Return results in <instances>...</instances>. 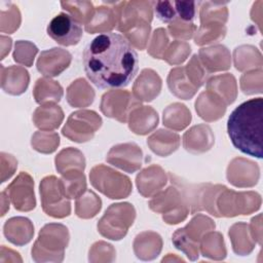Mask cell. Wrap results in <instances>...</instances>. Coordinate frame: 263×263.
<instances>
[{"label": "cell", "mask_w": 263, "mask_h": 263, "mask_svg": "<svg viewBox=\"0 0 263 263\" xmlns=\"http://www.w3.org/2000/svg\"><path fill=\"white\" fill-rule=\"evenodd\" d=\"M87 78L100 88L125 87L138 72V53L127 39L117 33L93 38L82 54Z\"/></svg>", "instance_id": "6da1fadb"}, {"label": "cell", "mask_w": 263, "mask_h": 263, "mask_svg": "<svg viewBox=\"0 0 263 263\" xmlns=\"http://www.w3.org/2000/svg\"><path fill=\"white\" fill-rule=\"evenodd\" d=\"M263 99L255 98L237 106L227 121V133L233 146L245 154L262 158Z\"/></svg>", "instance_id": "7a4b0ae2"}, {"label": "cell", "mask_w": 263, "mask_h": 263, "mask_svg": "<svg viewBox=\"0 0 263 263\" xmlns=\"http://www.w3.org/2000/svg\"><path fill=\"white\" fill-rule=\"evenodd\" d=\"M134 219L135 209L132 204L127 202L111 204L100 220L98 229L102 235L118 240L126 234Z\"/></svg>", "instance_id": "3957f363"}, {"label": "cell", "mask_w": 263, "mask_h": 263, "mask_svg": "<svg viewBox=\"0 0 263 263\" xmlns=\"http://www.w3.org/2000/svg\"><path fill=\"white\" fill-rule=\"evenodd\" d=\"M89 177L92 186L112 199L124 198L132 191L129 179L110 167L104 165L95 166Z\"/></svg>", "instance_id": "277c9868"}, {"label": "cell", "mask_w": 263, "mask_h": 263, "mask_svg": "<svg viewBox=\"0 0 263 263\" xmlns=\"http://www.w3.org/2000/svg\"><path fill=\"white\" fill-rule=\"evenodd\" d=\"M40 194L43 211L54 218H63L70 214L71 206L64 192L61 180L50 176L40 183Z\"/></svg>", "instance_id": "5b68a950"}, {"label": "cell", "mask_w": 263, "mask_h": 263, "mask_svg": "<svg viewBox=\"0 0 263 263\" xmlns=\"http://www.w3.org/2000/svg\"><path fill=\"white\" fill-rule=\"evenodd\" d=\"M101 124L102 119L96 112L82 110L70 115L62 132L71 141L82 143L90 140Z\"/></svg>", "instance_id": "8992f818"}, {"label": "cell", "mask_w": 263, "mask_h": 263, "mask_svg": "<svg viewBox=\"0 0 263 263\" xmlns=\"http://www.w3.org/2000/svg\"><path fill=\"white\" fill-rule=\"evenodd\" d=\"M225 195L219 201L220 216L233 217L236 215H249L257 211L261 204V197L256 192H234L225 189Z\"/></svg>", "instance_id": "52a82bcc"}, {"label": "cell", "mask_w": 263, "mask_h": 263, "mask_svg": "<svg viewBox=\"0 0 263 263\" xmlns=\"http://www.w3.org/2000/svg\"><path fill=\"white\" fill-rule=\"evenodd\" d=\"M47 34L57 43L65 46L77 44L82 37V28L71 14L61 12L47 26Z\"/></svg>", "instance_id": "ba28073f"}, {"label": "cell", "mask_w": 263, "mask_h": 263, "mask_svg": "<svg viewBox=\"0 0 263 263\" xmlns=\"http://www.w3.org/2000/svg\"><path fill=\"white\" fill-rule=\"evenodd\" d=\"M138 107L140 103L126 90L109 91L103 96L101 102L102 112L120 122H125L129 111Z\"/></svg>", "instance_id": "9c48e42d"}, {"label": "cell", "mask_w": 263, "mask_h": 263, "mask_svg": "<svg viewBox=\"0 0 263 263\" xmlns=\"http://www.w3.org/2000/svg\"><path fill=\"white\" fill-rule=\"evenodd\" d=\"M150 208L155 212H165L163 217L175 213L170 219L168 224H176L184 220L188 214L187 206L183 204L181 200V195L177 188L168 187L166 191L161 192L155 196L150 202Z\"/></svg>", "instance_id": "30bf717a"}, {"label": "cell", "mask_w": 263, "mask_h": 263, "mask_svg": "<svg viewBox=\"0 0 263 263\" xmlns=\"http://www.w3.org/2000/svg\"><path fill=\"white\" fill-rule=\"evenodd\" d=\"M11 201L18 211H31L36 205L33 191V180L30 175L22 172L7 187Z\"/></svg>", "instance_id": "8fae6325"}, {"label": "cell", "mask_w": 263, "mask_h": 263, "mask_svg": "<svg viewBox=\"0 0 263 263\" xmlns=\"http://www.w3.org/2000/svg\"><path fill=\"white\" fill-rule=\"evenodd\" d=\"M107 161L127 173H134L142 165V151L134 143L116 145L110 150Z\"/></svg>", "instance_id": "7c38bea8"}, {"label": "cell", "mask_w": 263, "mask_h": 263, "mask_svg": "<svg viewBox=\"0 0 263 263\" xmlns=\"http://www.w3.org/2000/svg\"><path fill=\"white\" fill-rule=\"evenodd\" d=\"M125 1L118 3H107V6H99L95 8L93 15L89 23L85 25V30L92 34L113 29L118 23L122 7Z\"/></svg>", "instance_id": "4fadbf2b"}, {"label": "cell", "mask_w": 263, "mask_h": 263, "mask_svg": "<svg viewBox=\"0 0 263 263\" xmlns=\"http://www.w3.org/2000/svg\"><path fill=\"white\" fill-rule=\"evenodd\" d=\"M71 62V54L62 48H51L41 52L37 61V69L45 76H58Z\"/></svg>", "instance_id": "5bb4252c"}, {"label": "cell", "mask_w": 263, "mask_h": 263, "mask_svg": "<svg viewBox=\"0 0 263 263\" xmlns=\"http://www.w3.org/2000/svg\"><path fill=\"white\" fill-rule=\"evenodd\" d=\"M161 80L153 70L145 69L137 79L134 85V95L136 99L145 102L152 101L160 91Z\"/></svg>", "instance_id": "9a60e30c"}, {"label": "cell", "mask_w": 263, "mask_h": 263, "mask_svg": "<svg viewBox=\"0 0 263 263\" xmlns=\"http://www.w3.org/2000/svg\"><path fill=\"white\" fill-rule=\"evenodd\" d=\"M166 182V177L161 167L152 165L142 171L137 177V186L143 196H150L158 191Z\"/></svg>", "instance_id": "2e32d148"}, {"label": "cell", "mask_w": 263, "mask_h": 263, "mask_svg": "<svg viewBox=\"0 0 263 263\" xmlns=\"http://www.w3.org/2000/svg\"><path fill=\"white\" fill-rule=\"evenodd\" d=\"M129 128L138 135H146L158 123L157 113L151 107H138L129 114Z\"/></svg>", "instance_id": "e0dca14e"}, {"label": "cell", "mask_w": 263, "mask_h": 263, "mask_svg": "<svg viewBox=\"0 0 263 263\" xmlns=\"http://www.w3.org/2000/svg\"><path fill=\"white\" fill-rule=\"evenodd\" d=\"M199 55L209 72L227 70L230 67V53L223 45L201 48Z\"/></svg>", "instance_id": "ac0fdd59"}, {"label": "cell", "mask_w": 263, "mask_h": 263, "mask_svg": "<svg viewBox=\"0 0 263 263\" xmlns=\"http://www.w3.org/2000/svg\"><path fill=\"white\" fill-rule=\"evenodd\" d=\"M167 84L175 96L184 100L192 98L198 89V87H196L190 80L189 76L185 75V69L181 67L171 70L167 78Z\"/></svg>", "instance_id": "d6986e66"}, {"label": "cell", "mask_w": 263, "mask_h": 263, "mask_svg": "<svg viewBox=\"0 0 263 263\" xmlns=\"http://www.w3.org/2000/svg\"><path fill=\"white\" fill-rule=\"evenodd\" d=\"M213 137L212 130L208 125H196L193 126L184 135V147L187 151L192 153H200L208 151L214 141L200 140L204 138Z\"/></svg>", "instance_id": "ffe728a7"}, {"label": "cell", "mask_w": 263, "mask_h": 263, "mask_svg": "<svg viewBox=\"0 0 263 263\" xmlns=\"http://www.w3.org/2000/svg\"><path fill=\"white\" fill-rule=\"evenodd\" d=\"M147 143L154 153L166 156L177 150L180 144V137L168 130L159 129L148 139Z\"/></svg>", "instance_id": "44dd1931"}, {"label": "cell", "mask_w": 263, "mask_h": 263, "mask_svg": "<svg viewBox=\"0 0 263 263\" xmlns=\"http://www.w3.org/2000/svg\"><path fill=\"white\" fill-rule=\"evenodd\" d=\"M64 114L62 109L53 104H46L39 107L33 116L35 125L42 129H53L59 127Z\"/></svg>", "instance_id": "7402d4cb"}, {"label": "cell", "mask_w": 263, "mask_h": 263, "mask_svg": "<svg viewBox=\"0 0 263 263\" xmlns=\"http://www.w3.org/2000/svg\"><path fill=\"white\" fill-rule=\"evenodd\" d=\"M93 97V89L82 78L74 81L67 90L68 103L73 107H86L92 103Z\"/></svg>", "instance_id": "603a6c76"}, {"label": "cell", "mask_w": 263, "mask_h": 263, "mask_svg": "<svg viewBox=\"0 0 263 263\" xmlns=\"http://www.w3.org/2000/svg\"><path fill=\"white\" fill-rule=\"evenodd\" d=\"M195 105L209 106V108L199 113V116L208 121L219 119L221 116H223L226 110V103L221 98L217 97L216 93L211 91L202 92L196 101Z\"/></svg>", "instance_id": "cb8c5ba5"}, {"label": "cell", "mask_w": 263, "mask_h": 263, "mask_svg": "<svg viewBox=\"0 0 263 263\" xmlns=\"http://www.w3.org/2000/svg\"><path fill=\"white\" fill-rule=\"evenodd\" d=\"M55 166L63 175L68 172L75 171L76 168L83 172L85 166L83 154L72 147L64 149L55 157Z\"/></svg>", "instance_id": "d4e9b609"}, {"label": "cell", "mask_w": 263, "mask_h": 263, "mask_svg": "<svg viewBox=\"0 0 263 263\" xmlns=\"http://www.w3.org/2000/svg\"><path fill=\"white\" fill-rule=\"evenodd\" d=\"M191 120V114L185 105L173 104L163 111V124L180 130L188 125Z\"/></svg>", "instance_id": "484cf974"}, {"label": "cell", "mask_w": 263, "mask_h": 263, "mask_svg": "<svg viewBox=\"0 0 263 263\" xmlns=\"http://www.w3.org/2000/svg\"><path fill=\"white\" fill-rule=\"evenodd\" d=\"M62 96L63 88L57 81L46 78H40L36 81L34 88V98L37 103L42 104L48 101L59 102Z\"/></svg>", "instance_id": "4316f807"}, {"label": "cell", "mask_w": 263, "mask_h": 263, "mask_svg": "<svg viewBox=\"0 0 263 263\" xmlns=\"http://www.w3.org/2000/svg\"><path fill=\"white\" fill-rule=\"evenodd\" d=\"M208 90L218 91L226 104H231L236 98L235 79L231 74L213 77L208 82Z\"/></svg>", "instance_id": "83f0119b"}, {"label": "cell", "mask_w": 263, "mask_h": 263, "mask_svg": "<svg viewBox=\"0 0 263 263\" xmlns=\"http://www.w3.org/2000/svg\"><path fill=\"white\" fill-rule=\"evenodd\" d=\"M255 163L246 160L242 158H236L231 163L230 166L237 170L239 168L242 173L241 174H227V178L230 183L235 186L246 187V186H253L257 183L259 179V174H246V171L252 167Z\"/></svg>", "instance_id": "f1b7e54d"}, {"label": "cell", "mask_w": 263, "mask_h": 263, "mask_svg": "<svg viewBox=\"0 0 263 263\" xmlns=\"http://www.w3.org/2000/svg\"><path fill=\"white\" fill-rule=\"evenodd\" d=\"M61 182L68 198H78L86 189L85 177L82 171L77 170L65 173Z\"/></svg>", "instance_id": "f546056e"}, {"label": "cell", "mask_w": 263, "mask_h": 263, "mask_svg": "<svg viewBox=\"0 0 263 263\" xmlns=\"http://www.w3.org/2000/svg\"><path fill=\"white\" fill-rule=\"evenodd\" d=\"M200 22L201 25L209 23L224 24L227 21L228 11L225 3L217 2H201Z\"/></svg>", "instance_id": "4dcf8cb0"}, {"label": "cell", "mask_w": 263, "mask_h": 263, "mask_svg": "<svg viewBox=\"0 0 263 263\" xmlns=\"http://www.w3.org/2000/svg\"><path fill=\"white\" fill-rule=\"evenodd\" d=\"M62 7L71 13V16L79 24H88L91 20L95 8L89 1H66L61 2Z\"/></svg>", "instance_id": "1f68e13d"}, {"label": "cell", "mask_w": 263, "mask_h": 263, "mask_svg": "<svg viewBox=\"0 0 263 263\" xmlns=\"http://www.w3.org/2000/svg\"><path fill=\"white\" fill-rule=\"evenodd\" d=\"M7 71H8V75L6 77L8 82L2 83V87L6 86L9 83L11 84L8 86V88L5 91L11 95H20L24 92L29 83L28 72L21 67H9Z\"/></svg>", "instance_id": "d6a6232c"}, {"label": "cell", "mask_w": 263, "mask_h": 263, "mask_svg": "<svg viewBox=\"0 0 263 263\" xmlns=\"http://www.w3.org/2000/svg\"><path fill=\"white\" fill-rule=\"evenodd\" d=\"M101 209V199L92 192L86 191L80 195L76 202V214L80 218H91Z\"/></svg>", "instance_id": "836d02e7"}, {"label": "cell", "mask_w": 263, "mask_h": 263, "mask_svg": "<svg viewBox=\"0 0 263 263\" xmlns=\"http://www.w3.org/2000/svg\"><path fill=\"white\" fill-rule=\"evenodd\" d=\"M226 33V28L221 23H209L201 25L196 33L195 43L202 45L213 41H218L223 39Z\"/></svg>", "instance_id": "e575fe53"}, {"label": "cell", "mask_w": 263, "mask_h": 263, "mask_svg": "<svg viewBox=\"0 0 263 263\" xmlns=\"http://www.w3.org/2000/svg\"><path fill=\"white\" fill-rule=\"evenodd\" d=\"M60 143L59 136L55 133L38 132L32 138V146L35 150L42 153H51Z\"/></svg>", "instance_id": "d590c367"}, {"label": "cell", "mask_w": 263, "mask_h": 263, "mask_svg": "<svg viewBox=\"0 0 263 263\" xmlns=\"http://www.w3.org/2000/svg\"><path fill=\"white\" fill-rule=\"evenodd\" d=\"M260 53L256 47L250 46V45H245V46H240L237 47L234 51V58H245L243 60H239V61H235V67L237 70H245L249 67H254V63L256 66H258L259 68H261L262 66V60H252L249 59L250 57H254L256 54Z\"/></svg>", "instance_id": "8d00e7d4"}, {"label": "cell", "mask_w": 263, "mask_h": 263, "mask_svg": "<svg viewBox=\"0 0 263 263\" xmlns=\"http://www.w3.org/2000/svg\"><path fill=\"white\" fill-rule=\"evenodd\" d=\"M191 51L190 45L185 42H179L175 41L166 51V53L163 54L162 59H164L168 64L177 65L182 63L186 60L187 55Z\"/></svg>", "instance_id": "74e56055"}, {"label": "cell", "mask_w": 263, "mask_h": 263, "mask_svg": "<svg viewBox=\"0 0 263 263\" xmlns=\"http://www.w3.org/2000/svg\"><path fill=\"white\" fill-rule=\"evenodd\" d=\"M24 41L20 40L15 43V50L13 52V59L15 62H18L21 64H24L28 67H30L33 63L34 57L37 53L38 49L37 47L31 43L27 41V45H26V50H24Z\"/></svg>", "instance_id": "f35d334b"}, {"label": "cell", "mask_w": 263, "mask_h": 263, "mask_svg": "<svg viewBox=\"0 0 263 263\" xmlns=\"http://www.w3.org/2000/svg\"><path fill=\"white\" fill-rule=\"evenodd\" d=\"M254 81H262V70L259 68L258 70L251 71L246 73L240 80L241 89L247 95H252L256 92H262V84L254 83Z\"/></svg>", "instance_id": "ab89813d"}, {"label": "cell", "mask_w": 263, "mask_h": 263, "mask_svg": "<svg viewBox=\"0 0 263 263\" xmlns=\"http://www.w3.org/2000/svg\"><path fill=\"white\" fill-rule=\"evenodd\" d=\"M195 26L192 23L183 22L181 20H175L168 24L170 34L175 38L190 39L195 31Z\"/></svg>", "instance_id": "60d3db41"}, {"label": "cell", "mask_w": 263, "mask_h": 263, "mask_svg": "<svg viewBox=\"0 0 263 263\" xmlns=\"http://www.w3.org/2000/svg\"><path fill=\"white\" fill-rule=\"evenodd\" d=\"M167 36L165 34L164 29L159 28L155 30L153 37H152V43L149 47V53L157 59H161L163 57V51L165 50V46L167 44Z\"/></svg>", "instance_id": "b9f144b4"}, {"label": "cell", "mask_w": 263, "mask_h": 263, "mask_svg": "<svg viewBox=\"0 0 263 263\" xmlns=\"http://www.w3.org/2000/svg\"><path fill=\"white\" fill-rule=\"evenodd\" d=\"M156 16L163 23H172L178 18L174 1H157L154 2Z\"/></svg>", "instance_id": "7bdbcfd3"}, {"label": "cell", "mask_w": 263, "mask_h": 263, "mask_svg": "<svg viewBox=\"0 0 263 263\" xmlns=\"http://www.w3.org/2000/svg\"><path fill=\"white\" fill-rule=\"evenodd\" d=\"M195 4L193 1H174L178 15L177 20L191 23L195 15Z\"/></svg>", "instance_id": "ee69618b"}]
</instances>
